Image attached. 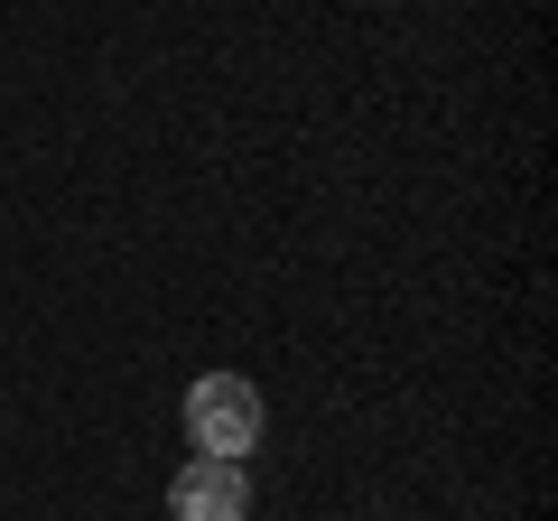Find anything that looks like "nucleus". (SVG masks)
Here are the masks:
<instances>
[{
  "label": "nucleus",
  "instance_id": "obj_1",
  "mask_svg": "<svg viewBox=\"0 0 558 521\" xmlns=\"http://www.w3.org/2000/svg\"><path fill=\"white\" fill-rule=\"evenodd\" d=\"M260 391L242 373H205L196 391H186V438H196V457H252L260 447Z\"/></svg>",
  "mask_w": 558,
  "mask_h": 521
},
{
  "label": "nucleus",
  "instance_id": "obj_2",
  "mask_svg": "<svg viewBox=\"0 0 558 521\" xmlns=\"http://www.w3.org/2000/svg\"><path fill=\"white\" fill-rule=\"evenodd\" d=\"M168 521H252V475H242V457H196L168 484Z\"/></svg>",
  "mask_w": 558,
  "mask_h": 521
}]
</instances>
